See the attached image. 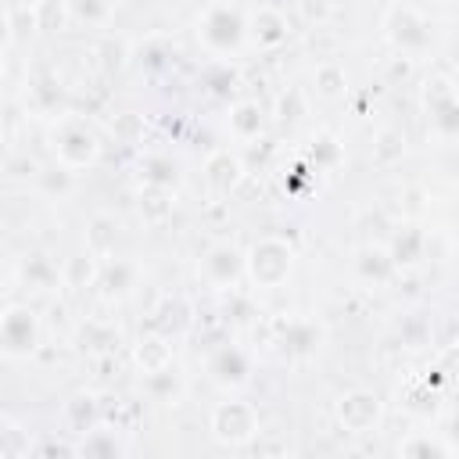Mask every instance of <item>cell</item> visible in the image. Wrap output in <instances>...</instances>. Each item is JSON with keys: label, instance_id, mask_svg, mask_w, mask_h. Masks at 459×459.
<instances>
[{"label": "cell", "instance_id": "6da1fadb", "mask_svg": "<svg viewBox=\"0 0 459 459\" xmlns=\"http://www.w3.org/2000/svg\"><path fill=\"white\" fill-rule=\"evenodd\" d=\"M36 341H39V326H36V316L25 308V305H11L0 319V348L7 359H25L36 351Z\"/></svg>", "mask_w": 459, "mask_h": 459}, {"label": "cell", "instance_id": "7a4b0ae2", "mask_svg": "<svg viewBox=\"0 0 459 459\" xmlns=\"http://www.w3.org/2000/svg\"><path fill=\"white\" fill-rule=\"evenodd\" d=\"M258 434V416L247 402H222L212 412V437L222 445H244Z\"/></svg>", "mask_w": 459, "mask_h": 459}, {"label": "cell", "instance_id": "3957f363", "mask_svg": "<svg viewBox=\"0 0 459 459\" xmlns=\"http://www.w3.org/2000/svg\"><path fill=\"white\" fill-rule=\"evenodd\" d=\"M197 32H201V39H204L212 50L226 54V50H237V47H240V39H244V18H240L233 7H226V4H215V7L204 11Z\"/></svg>", "mask_w": 459, "mask_h": 459}, {"label": "cell", "instance_id": "277c9868", "mask_svg": "<svg viewBox=\"0 0 459 459\" xmlns=\"http://www.w3.org/2000/svg\"><path fill=\"white\" fill-rule=\"evenodd\" d=\"M387 36L402 47V50H423L430 43V25L423 22L420 11L412 7H394L387 14Z\"/></svg>", "mask_w": 459, "mask_h": 459}, {"label": "cell", "instance_id": "5b68a950", "mask_svg": "<svg viewBox=\"0 0 459 459\" xmlns=\"http://www.w3.org/2000/svg\"><path fill=\"white\" fill-rule=\"evenodd\" d=\"M93 154H97L93 129H86L82 122H65L61 133H57V158H61V165L79 169V165L93 161Z\"/></svg>", "mask_w": 459, "mask_h": 459}, {"label": "cell", "instance_id": "8992f818", "mask_svg": "<svg viewBox=\"0 0 459 459\" xmlns=\"http://www.w3.org/2000/svg\"><path fill=\"white\" fill-rule=\"evenodd\" d=\"M287 269H290V247L287 244H280L273 237L255 244V251H251V276L258 283H280L287 276Z\"/></svg>", "mask_w": 459, "mask_h": 459}, {"label": "cell", "instance_id": "52a82bcc", "mask_svg": "<svg viewBox=\"0 0 459 459\" xmlns=\"http://www.w3.org/2000/svg\"><path fill=\"white\" fill-rule=\"evenodd\" d=\"M337 416H341V423H344L351 434H366V430L380 420V402H377L373 391H351L348 398H341Z\"/></svg>", "mask_w": 459, "mask_h": 459}, {"label": "cell", "instance_id": "ba28073f", "mask_svg": "<svg viewBox=\"0 0 459 459\" xmlns=\"http://www.w3.org/2000/svg\"><path fill=\"white\" fill-rule=\"evenodd\" d=\"M208 373H212L222 387H240V384L247 380V373H251V362H247V355H244L240 348L226 344V348H219V351L212 355Z\"/></svg>", "mask_w": 459, "mask_h": 459}, {"label": "cell", "instance_id": "9c48e42d", "mask_svg": "<svg viewBox=\"0 0 459 459\" xmlns=\"http://www.w3.org/2000/svg\"><path fill=\"white\" fill-rule=\"evenodd\" d=\"M240 269H244V258H240V251L230 247V244L212 247L208 258H204V276H208L212 283H219V287L233 283V280L240 276Z\"/></svg>", "mask_w": 459, "mask_h": 459}, {"label": "cell", "instance_id": "30bf717a", "mask_svg": "<svg viewBox=\"0 0 459 459\" xmlns=\"http://www.w3.org/2000/svg\"><path fill=\"white\" fill-rule=\"evenodd\" d=\"M319 326L316 323H308V319H290L283 330H280V344H283V351H290V355H312L316 348H319Z\"/></svg>", "mask_w": 459, "mask_h": 459}, {"label": "cell", "instance_id": "8fae6325", "mask_svg": "<svg viewBox=\"0 0 459 459\" xmlns=\"http://www.w3.org/2000/svg\"><path fill=\"white\" fill-rule=\"evenodd\" d=\"M143 387H147V394H151L154 402L176 405L179 394H183V377H179V369L169 362V366H161V369H151L147 380H143Z\"/></svg>", "mask_w": 459, "mask_h": 459}, {"label": "cell", "instance_id": "7c38bea8", "mask_svg": "<svg viewBox=\"0 0 459 459\" xmlns=\"http://www.w3.org/2000/svg\"><path fill=\"white\" fill-rule=\"evenodd\" d=\"M437 86V100L430 108V122L441 136H455L459 133V97H452V90H445V82H434Z\"/></svg>", "mask_w": 459, "mask_h": 459}, {"label": "cell", "instance_id": "4fadbf2b", "mask_svg": "<svg viewBox=\"0 0 459 459\" xmlns=\"http://www.w3.org/2000/svg\"><path fill=\"white\" fill-rule=\"evenodd\" d=\"M100 290L108 294V298H122L133 283H136V265L133 262H122V258H115V262H108L104 269H100Z\"/></svg>", "mask_w": 459, "mask_h": 459}, {"label": "cell", "instance_id": "5bb4252c", "mask_svg": "<svg viewBox=\"0 0 459 459\" xmlns=\"http://www.w3.org/2000/svg\"><path fill=\"white\" fill-rule=\"evenodd\" d=\"M22 280L36 290H50L57 283V265L47 255H32V258L22 262Z\"/></svg>", "mask_w": 459, "mask_h": 459}, {"label": "cell", "instance_id": "9a60e30c", "mask_svg": "<svg viewBox=\"0 0 459 459\" xmlns=\"http://www.w3.org/2000/svg\"><path fill=\"white\" fill-rule=\"evenodd\" d=\"M355 269H359L362 276H369V280H387V276H391V269H394V258H391V251L362 247V251H359V258H355Z\"/></svg>", "mask_w": 459, "mask_h": 459}, {"label": "cell", "instance_id": "2e32d148", "mask_svg": "<svg viewBox=\"0 0 459 459\" xmlns=\"http://www.w3.org/2000/svg\"><path fill=\"white\" fill-rule=\"evenodd\" d=\"M237 176H240V165H237V158H230L226 151L208 158V183H212L215 190H230V186L237 183Z\"/></svg>", "mask_w": 459, "mask_h": 459}, {"label": "cell", "instance_id": "e0dca14e", "mask_svg": "<svg viewBox=\"0 0 459 459\" xmlns=\"http://www.w3.org/2000/svg\"><path fill=\"white\" fill-rule=\"evenodd\" d=\"M420 251H423V233H420L416 226H405V230L394 237L391 258H394V265H412V262L420 258Z\"/></svg>", "mask_w": 459, "mask_h": 459}, {"label": "cell", "instance_id": "ac0fdd59", "mask_svg": "<svg viewBox=\"0 0 459 459\" xmlns=\"http://www.w3.org/2000/svg\"><path fill=\"white\" fill-rule=\"evenodd\" d=\"M143 179H147V186H154V190H169V186L179 179L176 161H169V158H161V154L147 158V161H143Z\"/></svg>", "mask_w": 459, "mask_h": 459}, {"label": "cell", "instance_id": "d6986e66", "mask_svg": "<svg viewBox=\"0 0 459 459\" xmlns=\"http://www.w3.org/2000/svg\"><path fill=\"white\" fill-rule=\"evenodd\" d=\"M68 423H72L75 434H90V430H93V423H97V405H93L90 394H75V398L68 402Z\"/></svg>", "mask_w": 459, "mask_h": 459}, {"label": "cell", "instance_id": "ffe728a7", "mask_svg": "<svg viewBox=\"0 0 459 459\" xmlns=\"http://www.w3.org/2000/svg\"><path fill=\"white\" fill-rule=\"evenodd\" d=\"M230 126H233V133L244 136V140L258 136V129H262V111H258V104H237L233 115H230Z\"/></svg>", "mask_w": 459, "mask_h": 459}, {"label": "cell", "instance_id": "44dd1931", "mask_svg": "<svg viewBox=\"0 0 459 459\" xmlns=\"http://www.w3.org/2000/svg\"><path fill=\"white\" fill-rule=\"evenodd\" d=\"M255 39L258 43H265V47H273V43H280L283 36H287V25H283V18L276 14V11H262L258 18H255Z\"/></svg>", "mask_w": 459, "mask_h": 459}, {"label": "cell", "instance_id": "7402d4cb", "mask_svg": "<svg viewBox=\"0 0 459 459\" xmlns=\"http://www.w3.org/2000/svg\"><path fill=\"white\" fill-rule=\"evenodd\" d=\"M111 240H115V222L108 215H97L90 222V251L93 255H108L111 251Z\"/></svg>", "mask_w": 459, "mask_h": 459}, {"label": "cell", "instance_id": "603a6c76", "mask_svg": "<svg viewBox=\"0 0 459 459\" xmlns=\"http://www.w3.org/2000/svg\"><path fill=\"white\" fill-rule=\"evenodd\" d=\"M136 351H147V359H140L143 373L161 369V366H169V362H172V359H169V348H165V341H161V337H147V341H140V348H136Z\"/></svg>", "mask_w": 459, "mask_h": 459}, {"label": "cell", "instance_id": "cb8c5ba5", "mask_svg": "<svg viewBox=\"0 0 459 459\" xmlns=\"http://www.w3.org/2000/svg\"><path fill=\"white\" fill-rule=\"evenodd\" d=\"M39 183H43V190L47 194H68L72 190V172H68V165H50V169H43L39 172Z\"/></svg>", "mask_w": 459, "mask_h": 459}, {"label": "cell", "instance_id": "d4e9b609", "mask_svg": "<svg viewBox=\"0 0 459 459\" xmlns=\"http://www.w3.org/2000/svg\"><path fill=\"white\" fill-rule=\"evenodd\" d=\"M68 7L79 22H100V18H108L111 0H68Z\"/></svg>", "mask_w": 459, "mask_h": 459}, {"label": "cell", "instance_id": "484cf974", "mask_svg": "<svg viewBox=\"0 0 459 459\" xmlns=\"http://www.w3.org/2000/svg\"><path fill=\"white\" fill-rule=\"evenodd\" d=\"M316 86H319V93L337 97V93L344 90V72H341V68H333V65H323V68L316 72Z\"/></svg>", "mask_w": 459, "mask_h": 459}, {"label": "cell", "instance_id": "4316f807", "mask_svg": "<svg viewBox=\"0 0 459 459\" xmlns=\"http://www.w3.org/2000/svg\"><path fill=\"white\" fill-rule=\"evenodd\" d=\"M208 86H212V93H215V97H230V93H233V86H237V75H233L226 65H215V68L208 72Z\"/></svg>", "mask_w": 459, "mask_h": 459}, {"label": "cell", "instance_id": "83f0119b", "mask_svg": "<svg viewBox=\"0 0 459 459\" xmlns=\"http://www.w3.org/2000/svg\"><path fill=\"white\" fill-rule=\"evenodd\" d=\"M79 452H86V455H118L122 448H118V441H108V437H100V430H90L86 437H82V445H79Z\"/></svg>", "mask_w": 459, "mask_h": 459}, {"label": "cell", "instance_id": "f1b7e54d", "mask_svg": "<svg viewBox=\"0 0 459 459\" xmlns=\"http://www.w3.org/2000/svg\"><path fill=\"white\" fill-rule=\"evenodd\" d=\"M452 445H441V441H409L402 445V455H448Z\"/></svg>", "mask_w": 459, "mask_h": 459}, {"label": "cell", "instance_id": "f546056e", "mask_svg": "<svg viewBox=\"0 0 459 459\" xmlns=\"http://www.w3.org/2000/svg\"><path fill=\"white\" fill-rule=\"evenodd\" d=\"M115 341V333L111 330H97L93 323H86L82 326V348H108Z\"/></svg>", "mask_w": 459, "mask_h": 459}, {"label": "cell", "instance_id": "4dcf8cb0", "mask_svg": "<svg viewBox=\"0 0 459 459\" xmlns=\"http://www.w3.org/2000/svg\"><path fill=\"white\" fill-rule=\"evenodd\" d=\"M82 276H86V280L93 276V262H90V255H75L72 265H68V280H72V283H79Z\"/></svg>", "mask_w": 459, "mask_h": 459}, {"label": "cell", "instance_id": "1f68e13d", "mask_svg": "<svg viewBox=\"0 0 459 459\" xmlns=\"http://www.w3.org/2000/svg\"><path fill=\"white\" fill-rule=\"evenodd\" d=\"M140 54H147V68H161V65L172 57V50H169V47H158V39H154V47H147V50H140Z\"/></svg>", "mask_w": 459, "mask_h": 459}, {"label": "cell", "instance_id": "d6a6232c", "mask_svg": "<svg viewBox=\"0 0 459 459\" xmlns=\"http://www.w3.org/2000/svg\"><path fill=\"white\" fill-rule=\"evenodd\" d=\"M36 97H43V104L50 108V104H57V97H61V90H57V86H54V82L47 79V82H39V86H36Z\"/></svg>", "mask_w": 459, "mask_h": 459}, {"label": "cell", "instance_id": "836d02e7", "mask_svg": "<svg viewBox=\"0 0 459 459\" xmlns=\"http://www.w3.org/2000/svg\"><path fill=\"white\" fill-rule=\"evenodd\" d=\"M445 434H448V437H452V445H459V416H455V420H452V430H445Z\"/></svg>", "mask_w": 459, "mask_h": 459}, {"label": "cell", "instance_id": "e575fe53", "mask_svg": "<svg viewBox=\"0 0 459 459\" xmlns=\"http://www.w3.org/2000/svg\"><path fill=\"white\" fill-rule=\"evenodd\" d=\"M11 4V11H18V7H29V0H7Z\"/></svg>", "mask_w": 459, "mask_h": 459}]
</instances>
